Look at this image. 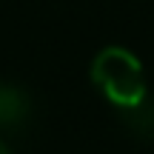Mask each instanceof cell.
I'll use <instances>...</instances> for the list:
<instances>
[{
    "label": "cell",
    "mask_w": 154,
    "mask_h": 154,
    "mask_svg": "<svg viewBox=\"0 0 154 154\" xmlns=\"http://www.w3.org/2000/svg\"><path fill=\"white\" fill-rule=\"evenodd\" d=\"M34 120V100L17 83H0V131L23 134Z\"/></svg>",
    "instance_id": "obj_2"
},
{
    "label": "cell",
    "mask_w": 154,
    "mask_h": 154,
    "mask_svg": "<svg viewBox=\"0 0 154 154\" xmlns=\"http://www.w3.org/2000/svg\"><path fill=\"white\" fill-rule=\"evenodd\" d=\"M120 120L134 137L140 140H154V100L146 97L143 103H137L134 109L120 111Z\"/></svg>",
    "instance_id": "obj_3"
},
{
    "label": "cell",
    "mask_w": 154,
    "mask_h": 154,
    "mask_svg": "<svg viewBox=\"0 0 154 154\" xmlns=\"http://www.w3.org/2000/svg\"><path fill=\"white\" fill-rule=\"evenodd\" d=\"M91 83L106 94L117 111L134 109L149 97L146 88V74L140 60L123 46H109L103 49L91 63Z\"/></svg>",
    "instance_id": "obj_1"
},
{
    "label": "cell",
    "mask_w": 154,
    "mask_h": 154,
    "mask_svg": "<svg viewBox=\"0 0 154 154\" xmlns=\"http://www.w3.org/2000/svg\"><path fill=\"white\" fill-rule=\"evenodd\" d=\"M0 154H11V149L6 146V140H3V137H0Z\"/></svg>",
    "instance_id": "obj_4"
}]
</instances>
